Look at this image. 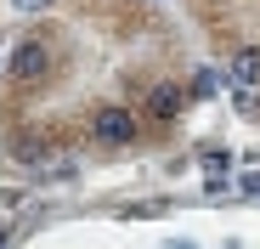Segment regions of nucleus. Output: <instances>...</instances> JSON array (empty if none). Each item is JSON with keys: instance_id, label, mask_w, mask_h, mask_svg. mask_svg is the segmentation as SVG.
Masks as SVG:
<instances>
[{"instance_id": "20e7f679", "label": "nucleus", "mask_w": 260, "mask_h": 249, "mask_svg": "<svg viewBox=\"0 0 260 249\" xmlns=\"http://www.w3.org/2000/svg\"><path fill=\"white\" fill-rule=\"evenodd\" d=\"M46 63H51V51L40 46V40H34V46H23V51H17V74H23V79H34V74H46Z\"/></svg>"}, {"instance_id": "7ed1b4c3", "label": "nucleus", "mask_w": 260, "mask_h": 249, "mask_svg": "<svg viewBox=\"0 0 260 249\" xmlns=\"http://www.w3.org/2000/svg\"><path fill=\"white\" fill-rule=\"evenodd\" d=\"M147 108H153L158 119H170V113L187 108V91H181V85H153V102H147Z\"/></svg>"}, {"instance_id": "f257e3e1", "label": "nucleus", "mask_w": 260, "mask_h": 249, "mask_svg": "<svg viewBox=\"0 0 260 249\" xmlns=\"http://www.w3.org/2000/svg\"><path fill=\"white\" fill-rule=\"evenodd\" d=\"M91 136L102 147H130V142H136V113H130V108H96L91 113Z\"/></svg>"}, {"instance_id": "423d86ee", "label": "nucleus", "mask_w": 260, "mask_h": 249, "mask_svg": "<svg viewBox=\"0 0 260 249\" xmlns=\"http://www.w3.org/2000/svg\"><path fill=\"white\" fill-rule=\"evenodd\" d=\"M0 249H6V232H0Z\"/></svg>"}, {"instance_id": "39448f33", "label": "nucleus", "mask_w": 260, "mask_h": 249, "mask_svg": "<svg viewBox=\"0 0 260 249\" xmlns=\"http://www.w3.org/2000/svg\"><path fill=\"white\" fill-rule=\"evenodd\" d=\"M12 6H17V12H28V17H34V12H51V6H57V0H12Z\"/></svg>"}, {"instance_id": "f03ea898", "label": "nucleus", "mask_w": 260, "mask_h": 249, "mask_svg": "<svg viewBox=\"0 0 260 249\" xmlns=\"http://www.w3.org/2000/svg\"><path fill=\"white\" fill-rule=\"evenodd\" d=\"M226 79L232 85H260V46H238L226 63Z\"/></svg>"}]
</instances>
